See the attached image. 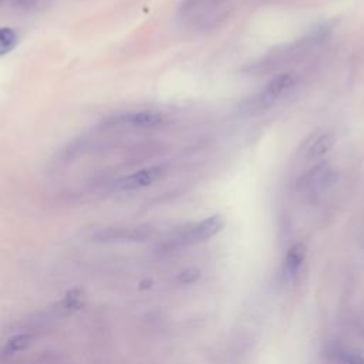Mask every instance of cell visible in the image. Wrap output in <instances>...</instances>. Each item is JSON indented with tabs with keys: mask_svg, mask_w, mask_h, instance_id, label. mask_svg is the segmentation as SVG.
<instances>
[{
	"mask_svg": "<svg viewBox=\"0 0 364 364\" xmlns=\"http://www.w3.org/2000/svg\"><path fill=\"white\" fill-rule=\"evenodd\" d=\"M28 344H30V336H27V334L14 336V337H11V338L6 343V346H4V348H3V355H4V357H9V355H13V354H16V353H20V351H23Z\"/></svg>",
	"mask_w": 364,
	"mask_h": 364,
	"instance_id": "obj_10",
	"label": "cell"
},
{
	"mask_svg": "<svg viewBox=\"0 0 364 364\" xmlns=\"http://www.w3.org/2000/svg\"><path fill=\"white\" fill-rule=\"evenodd\" d=\"M306 259V247L303 243H294L287 250L284 260H283V276L286 279H293L299 269L301 267Z\"/></svg>",
	"mask_w": 364,
	"mask_h": 364,
	"instance_id": "obj_7",
	"label": "cell"
},
{
	"mask_svg": "<svg viewBox=\"0 0 364 364\" xmlns=\"http://www.w3.org/2000/svg\"><path fill=\"white\" fill-rule=\"evenodd\" d=\"M18 44V34L11 27H3L0 30V55L11 53Z\"/></svg>",
	"mask_w": 364,
	"mask_h": 364,
	"instance_id": "obj_9",
	"label": "cell"
},
{
	"mask_svg": "<svg viewBox=\"0 0 364 364\" xmlns=\"http://www.w3.org/2000/svg\"><path fill=\"white\" fill-rule=\"evenodd\" d=\"M346 364H364V357L357 354H346Z\"/></svg>",
	"mask_w": 364,
	"mask_h": 364,
	"instance_id": "obj_11",
	"label": "cell"
},
{
	"mask_svg": "<svg viewBox=\"0 0 364 364\" xmlns=\"http://www.w3.org/2000/svg\"><path fill=\"white\" fill-rule=\"evenodd\" d=\"M151 235L146 226H127V228H108L95 233L97 242H135L145 240Z\"/></svg>",
	"mask_w": 364,
	"mask_h": 364,
	"instance_id": "obj_5",
	"label": "cell"
},
{
	"mask_svg": "<svg viewBox=\"0 0 364 364\" xmlns=\"http://www.w3.org/2000/svg\"><path fill=\"white\" fill-rule=\"evenodd\" d=\"M166 175V169L164 166H149L135 172H131L125 176H121L114 182V189L121 192H131L148 188L155 182L161 181Z\"/></svg>",
	"mask_w": 364,
	"mask_h": 364,
	"instance_id": "obj_4",
	"label": "cell"
},
{
	"mask_svg": "<svg viewBox=\"0 0 364 364\" xmlns=\"http://www.w3.org/2000/svg\"><path fill=\"white\" fill-rule=\"evenodd\" d=\"M337 179L336 171L328 164H317L297 181V191L306 198H316L331 188Z\"/></svg>",
	"mask_w": 364,
	"mask_h": 364,
	"instance_id": "obj_3",
	"label": "cell"
},
{
	"mask_svg": "<svg viewBox=\"0 0 364 364\" xmlns=\"http://www.w3.org/2000/svg\"><path fill=\"white\" fill-rule=\"evenodd\" d=\"M225 228V220L219 215H212L198 222H192L181 228L172 242L175 246H189L209 240Z\"/></svg>",
	"mask_w": 364,
	"mask_h": 364,
	"instance_id": "obj_2",
	"label": "cell"
},
{
	"mask_svg": "<svg viewBox=\"0 0 364 364\" xmlns=\"http://www.w3.org/2000/svg\"><path fill=\"white\" fill-rule=\"evenodd\" d=\"M119 124H127L134 128L141 129H152L162 127L166 121V117L156 111H136V112H128L122 117H118L115 119Z\"/></svg>",
	"mask_w": 364,
	"mask_h": 364,
	"instance_id": "obj_6",
	"label": "cell"
},
{
	"mask_svg": "<svg viewBox=\"0 0 364 364\" xmlns=\"http://www.w3.org/2000/svg\"><path fill=\"white\" fill-rule=\"evenodd\" d=\"M334 142H336L334 134H331V132L320 134L310 144V146L307 149V158L309 159H318V158L324 156L326 154H328L331 151V148L334 146Z\"/></svg>",
	"mask_w": 364,
	"mask_h": 364,
	"instance_id": "obj_8",
	"label": "cell"
},
{
	"mask_svg": "<svg viewBox=\"0 0 364 364\" xmlns=\"http://www.w3.org/2000/svg\"><path fill=\"white\" fill-rule=\"evenodd\" d=\"M297 82V77L294 73H282L274 75L267 81L264 88L246 101L245 109L247 112H259L262 109L269 108L283 95H286Z\"/></svg>",
	"mask_w": 364,
	"mask_h": 364,
	"instance_id": "obj_1",
	"label": "cell"
}]
</instances>
